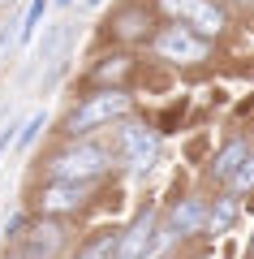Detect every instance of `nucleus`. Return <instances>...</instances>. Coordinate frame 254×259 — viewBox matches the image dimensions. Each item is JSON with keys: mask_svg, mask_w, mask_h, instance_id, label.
I'll return each instance as SVG.
<instances>
[{"mask_svg": "<svg viewBox=\"0 0 254 259\" xmlns=\"http://www.w3.org/2000/svg\"><path fill=\"white\" fill-rule=\"evenodd\" d=\"M233 216H237V207H233V203H220L216 212H207V225H211L216 233H224L228 225H233Z\"/></svg>", "mask_w": 254, "mask_h": 259, "instance_id": "nucleus-15", "label": "nucleus"}, {"mask_svg": "<svg viewBox=\"0 0 254 259\" xmlns=\"http://www.w3.org/2000/svg\"><path fill=\"white\" fill-rule=\"evenodd\" d=\"M125 69H129V61H125V56H112L108 65H99V69H95V78H99V82H112V78H121Z\"/></svg>", "mask_w": 254, "mask_h": 259, "instance_id": "nucleus-17", "label": "nucleus"}, {"mask_svg": "<svg viewBox=\"0 0 254 259\" xmlns=\"http://www.w3.org/2000/svg\"><path fill=\"white\" fill-rule=\"evenodd\" d=\"M151 242H155V216L142 212L117 242V259H146L151 255Z\"/></svg>", "mask_w": 254, "mask_h": 259, "instance_id": "nucleus-7", "label": "nucleus"}, {"mask_svg": "<svg viewBox=\"0 0 254 259\" xmlns=\"http://www.w3.org/2000/svg\"><path fill=\"white\" fill-rule=\"evenodd\" d=\"M125 112H129V95L125 91L91 95V100L69 117V134H91V130H99V125H112V121L125 117Z\"/></svg>", "mask_w": 254, "mask_h": 259, "instance_id": "nucleus-4", "label": "nucleus"}, {"mask_svg": "<svg viewBox=\"0 0 254 259\" xmlns=\"http://www.w3.org/2000/svg\"><path fill=\"white\" fill-rule=\"evenodd\" d=\"M104 168H108V151L95 147V143H78V147L61 151V156L47 164V173H52V182H91Z\"/></svg>", "mask_w": 254, "mask_h": 259, "instance_id": "nucleus-1", "label": "nucleus"}, {"mask_svg": "<svg viewBox=\"0 0 254 259\" xmlns=\"http://www.w3.org/2000/svg\"><path fill=\"white\" fill-rule=\"evenodd\" d=\"M245 156H250V151H245V143H228V147H224V151L216 156V164H211V173H216L220 182H233L237 164H241Z\"/></svg>", "mask_w": 254, "mask_h": 259, "instance_id": "nucleus-10", "label": "nucleus"}, {"mask_svg": "<svg viewBox=\"0 0 254 259\" xmlns=\"http://www.w3.org/2000/svg\"><path fill=\"white\" fill-rule=\"evenodd\" d=\"M43 121H47V117H43V112H35V117H30V121H26V125H22V134H18V143H13V147H18V151H26V147H30V143H35V139H39V130H43Z\"/></svg>", "mask_w": 254, "mask_h": 259, "instance_id": "nucleus-14", "label": "nucleus"}, {"mask_svg": "<svg viewBox=\"0 0 254 259\" xmlns=\"http://www.w3.org/2000/svg\"><path fill=\"white\" fill-rule=\"evenodd\" d=\"M117 242H121V233H99V238H91L86 246L78 250V259H117Z\"/></svg>", "mask_w": 254, "mask_h": 259, "instance_id": "nucleus-11", "label": "nucleus"}, {"mask_svg": "<svg viewBox=\"0 0 254 259\" xmlns=\"http://www.w3.org/2000/svg\"><path fill=\"white\" fill-rule=\"evenodd\" d=\"M56 5H73V0H56Z\"/></svg>", "mask_w": 254, "mask_h": 259, "instance_id": "nucleus-21", "label": "nucleus"}, {"mask_svg": "<svg viewBox=\"0 0 254 259\" xmlns=\"http://www.w3.org/2000/svg\"><path fill=\"white\" fill-rule=\"evenodd\" d=\"M121 151H125V160H129L134 173H146V168L160 160V139H155L151 130H142V125H121Z\"/></svg>", "mask_w": 254, "mask_h": 259, "instance_id": "nucleus-6", "label": "nucleus"}, {"mask_svg": "<svg viewBox=\"0 0 254 259\" xmlns=\"http://www.w3.org/2000/svg\"><path fill=\"white\" fill-rule=\"evenodd\" d=\"M228 186H233V190H250V186H254V156H245L241 164H237V173H233Z\"/></svg>", "mask_w": 254, "mask_h": 259, "instance_id": "nucleus-16", "label": "nucleus"}, {"mask_svg": "<svg viewBox=\"0 0 254 259\" xmlns=\"http://www.w3.org/2000/svg\"><path fill=\"white\" fill-rule=\"evenodd\" d=\"M82 199H86V182H47L43 194H39V207L47 216L56 212H78Z\"/></svg>", "mask_w": 254, "mask_h": 259, "instance_id": "nucleus-8", "label": "nucleus"}, {"mask_svg": "<svg viewBox=\"0 0 254 259\" xmlns=\"http://www.w3.org/2000/svg\"><path fill=\"white\" fill-rule=\"evenodd\" d=\"M138 30H142V13H125V18H121V35L134 39Z\"/></svg>", "mask_w": 254, "mask_h": 259, "instance_id": "nucleus-19", "label": "nucleus"}, {"mask_svg": "<svg viewBox=\"0 0 254 259\" xmlns=\"http://www.w3.org/2000/svg\"><path fill=\"white\" fill-rule=\"evenodd\" d=\"M250 255H254V242H250Z\"/></svg>", "mask_w": 254, "mask_h": 259, "instance_id": "nucleus-22", "label": "nucleus"}, {"mask_svg": "<svg viewBox=\"0 0 254 259\" xmlns=\"http://www.w3.org/2000/svg\"><path fill=\"white\" fill-rule=\"evenodd\" d=\"M43 13H47V0H30V9H26V18H22V30H18V39H30L39 30V22H43Z\"/></svg>", "mask_w": 254, "mask_h": 259, "instance_id": "nucleus-13", "label": "nucleus"}, {"mask_svg": "<svg viewBox=\"0 0 254 259\" xmlns=\"http://www.w3.org/2000/svg\"><path fill=\"white\" fill-rule=\"evenodd\" d=\"M13 143H18V134H13V125H9L5 134H0V160L9 156V147H13Z\"/></svg>", "mask_w": 254, "mask_h": 259, "instance_id": "nucleus-20", "label": "nucleus"}, {"mask_svg": "<svg viewBox=\"0 0 254 259\" xmlns=\"http://www.w3.org/2000/svg\"><path fill=\"white\" fill-rule=\"evenodd\" d=\"M202 225H207V207H202L198 199H185V203H181V207L173 212V229H168V233L185 238V233H198Z\"/></svg>", "mask_w": 254, "mask_h": 259, "instance_id": "nucleus-9", "label": "nucleus"}, {"mask_svg": "<svg viewBox=\"0 0 254 259\" xmlns=\"http://www.w3.org/2000/svg\"><path fill=\"white\" fill-rule=\"evenodd\" d=\"M65 242H69V233H65L61 221H52V216H43V221H26V233H18V250H13V259H61Z\"/></svg>", "mask_w": 254, "mask_h": 259, "instance_id": "nucleus-2", "label": "nucleus"}, {"mask_svg": "<svg viewBox=\"0 0 254 259\" xmlns=\"http://www.w3.org/2000/svg\"><path fill=\"white\" fill-rule=\"evenodd\" d=\"M18 30H22V22H5V26H0V56L18 44Z\"/></svg>", "mask_w": 254, "mask_h": 259, "instance_id": "nucleus-18", "label": "nucleus"}, {"mask_svg": "<svg viewBox=\"0 0 254 259\" xmlns=\"http://www.w3.org/2000/svg\"><path fill=\"white\" fill-rule=\"evenodd\" d=\"M65 35H69V22H56V26L52 30H47V35H43V44H39V61H52V56L56 52H61V44H65Z\"/></svg>", "mask_w": 254, "mask_h": 259, "instance_id": "nucleus-12", "label": "nucleus"}, {"mask_svg": "<svg viewBox=\"0 0 254 259\" xmlns=\"http://www.w3.org/2000/svg\"><path fill=\"white\" fill-rule=\"evenodd\" d=\"M164 13L173 22H181V26H190L194 35L202 39H216L220 30H224V9H220L216 0H160Z\"/></svg>", "mask_w": 254, "mask_h": 259, "instance_id": "nucleus-3", "label": "nucleus"}, {"mask_svg": "<svg viewBox=\"0 0 254 259\" xmlns=\"http://www.w3.org/2000/svg\"><path fill=\"white\" fill-rule=\"evenodd\" d=\"M155 52L164 56V61H181V65H194V61H202L207 56V39L202 35H194L190 26H164L160 35H155Z\"/></svg>", "mask_w": 254, "mask_h": 259, "instance_id": "nucleus-5", "label": "nucleus"}]
</instances>
